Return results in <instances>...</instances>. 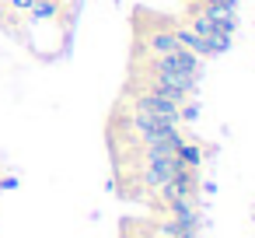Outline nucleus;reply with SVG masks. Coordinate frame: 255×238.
<instances>
[{
  "mask_svg": "<svg viewBox=\"0 0 255 238\" xmlns=\"http://www.w3.org/2000/svg\"><path fill=\"white\" fill-rule=\"evenodd\" d=\"M199 168H178L161 189H157V200L161 203H171V200H189V196H196L199 193V175H196Z\"/></svg>",
  "mask_w": 255,
  "mask_h": 238,
  "instance_id": "obj_1",
  "label": "nucleus"
},
{
  "mask_svg": "<svg viewBox=\"0 0 255 238\" xmlns=\"http://www.w3.org/2000/svg\"><path fill=\"white\" fill-rule=\"evenodd\" d=\"M182 42H178V35L168 28V25H154L150 32H143L140 35V49L147 53V56H168V53H175Z\"/></svg>",
  "mask_w": 255,
  "mask_h": 238,
  "instance_id": "obj_2",
  "label": "nucleus"
},
{
  "mask_svg": "<svg viewBox=\"0 0 255 238\" xmlns=\"http://www.w3.org/2000/svg\"><path fill=\"white\" fill-rule=\"evenodd\" d=\"M203 14H210L213 21H220L231 35L238 32V4H224V0H203Z\"/></svg>",
  "mask_w": 255,
  "mask_h": 238,
  "instance_id": "obj_3",
  "label": "nucleus"
},
{
  "mask_svg": "<svg viewBox=\"0 0 255 238\" xmlns=\"http://www.w3.org/2000/svg\"><path fill=\"white\" fill-rule=\"evenodd\" d=\"M175 158H178L185 168H199V165H203V147L192 144V140H182L178 151H175Z\"/></svg>",
  "mask_w": 255,
  "mask_h": 238,
  "instance_id": "obj_4",
  "label": "nucleus"
},
{
  "mask_svg": "<svg viewBox=\"0 0 255 238\" xmlns=\"http://www.w3.org/2000/svg\"><path fill=\"white\" fill-rule=\"evenodd\" d=\"M60 14V0H35L32 4V18L35 21H53Z\"/></svg>",
  "mask_w": 255,
  "mask_h": 238,
  "instance_id": "obj_5",
  "label": "nucleus"
}]
</instances>
